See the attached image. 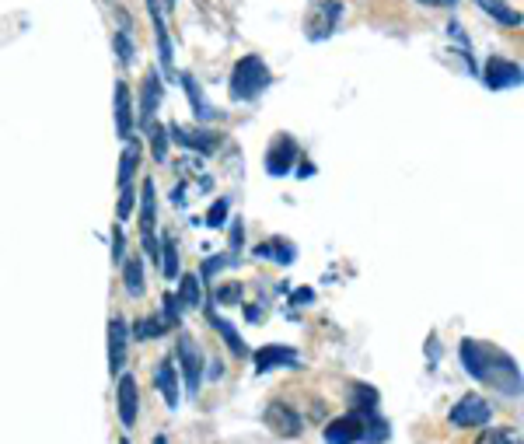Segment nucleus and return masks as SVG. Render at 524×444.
Listing matches in <instances>:
<instances>
[{"label": "nucleus", "instance_id": "6e6552de", "mask_svg": "<svg viewBox=\"0 0 524 444\" xmlns=\"http://www.w3.org/2000/svg\"><path fill=\"white\" fill-rule=\"evenodd\" d=\"M364 424H367V413L350 410L346 417L332 420V424L325 427V444H357V441H364Z\"/></svg>", "mask_w": 524, "mask_h": 444}, {"label": "nucleus", "instance_id": "f3484780", "mask_svg": "<svg viewBox=\"0 0 524 444\" xmlns=\"http://www.w3.org/2000/svg\"><path fill=\"white\" fill-rule=\"evenodd\" d=\"M154 385H158V392L165 396V403L179 406V375H175V364L172 361H158V368H154Z\"/></svg>", "mask_w": 524, "mask_h": 444}, {"label": "nucleus", "instance_id": "cd10ccee", "mask_svg": "<svg viewBox=\"0 0 524 444\" xmlns=\"http://www.w3.org/2000/svg\"><path fill=\"white\" fill-rule=\"evenodd\" d=\"M182 280V291H179V301L189 308H200L203 305V294H200V277H193V273H186Z\"/></svg>", "mask_w": 524, "mask_h": 444}, {"label": "nucleus", "instance_id": "6ab92c4d", "mask_svg": "<svg viewBox=\"0 0 524 444\" xmlns=\"http://www.w3.org/2000/svg\"><path fill=\"white\" fill-rule=\"evenodd\" d=\"M207 319H210V326H214L217 333H221V340L231 347V354H235V357H245V354H249V347H245V340H242V336H238V329L231 326L228 319H221V315H217L214 308H207Z\"/></svg>", "mask_w": 524, "mask_h": 444}, {"label": "nucleus", "instance_id": "5701e85b", "mask_svg": "<svg viewBox=\"0 0 524 444\" xmlns=\"http://www.w3.org/2000/svg\"><path fill=\"white\" fill-rule=\"evenodd\" d=\"M479 4V11H486V14H493V18L500 21V25H521V14L514 11L507 0H476Z\"/></svg>", "mask_w": 524, "mask_h": 444}, {"label": "nucleus", "instance_id": "bb28decb", "mask_svg": "<svg viewBox=\"0 0 524 444\" xmlns=\"http://www.w3.org/2000/svg\"><path fill=\"white\" fill-rule=\"evenodd\" d=\"M350 403L357 413H374V406H378V392H374L371 385H353Z\"/></svg>", "mask_w": 524, "mask_h": 444}, {"label": "nucleus", "instance_id": "72a5a7b5", "mask_svg": "<svg viewBox=\"0 0 524 444\" xmlns=\"http://www.w3.org/2000/svg\"><path fill=\"white\" fill-rule=\"evenodd\" d=\"M224 266H231V256H217V259H207V263H203V280H214V273H221Z\"/></svg>", "mask_w": 524, "mask_h": 444}, {"label": "nucleus", "instance_id": "c9c22d12", "mask_svg": "<svg viewBox=\"0 0 524 444\" xmlns=\"http://www.w3.org/2000/svg\"><path fill=\"white\" fill-rule=\"evenodd\" d=\"M308 301H315V291H308V287L290 294V305H308Z\"/></svg>", "mask_w": 524, "mask_h": 444}, {"label": "nucleus", "instance_id": "9d476101", "mask_svg": "<svg viewBox=\"0 0 524 444\" xmlns=\"http://www.w3.org/2000/svg\"><path fill=\"white\" fill-rule=\"evenodd\" d=\"M116 403H119V420H123V427L130 431V427H137V413H140V389H137V378L133 375H123L116 378Z\"/></svg>", "mask_w": 524, "mask_h": 444}, {"label": "nucleus", "instance_id": "a211bd4d", "mask_svg": "<svg viewBox=\"0 0 524 444\" xmlns=\"http://www.w3.org/2000/svg\"><path fill=\"white\" fill-rule=\"evenodd\" d=\"M147 11H151V21H154V35H158V53H161V67H165V74H172V42H168L165 14H161L158 0H147Z\"/></svg>", "mask_w": 524, "mask_h": 444}, {"label": "nucleus", "instance_id": "2eb2a0df", "mask_svg": "<svg viewBox=\"0 0 524 444\" xmlns=\"http://www.w3.org/2000/svg\"><path fill=\"white\" fill-rule=\"evenodd\" d=\"M161 95H165V84H161L158 74H147L144 84H140V123L151 126L154 123V112L161 105Z\"/></svg>", "mask_w": 524, "mask_h": 444}, {"label": "nucleus", "instance_id": "dca6fc26", "mask_svg": "<svg viewBox=\"0 0 524 444\" xmlns=\"http://www.w3.org/2000/svg\"><path fill=\"white\" fill-rule=\"evenodd\" d=\"M112 102H116V130L123 140L133 137V98H130V88H126V81H116V95H112Z\"/></svg>", "mask_w": 524, "mask_h": 444}, {"label": "nucleus", "instance_id": "ea45409f", "mask_svg": "<svg viewBox=\"0 0 524 444\" xmlns=\"http://www.w3.org/2000/svg\"><path fill=\"white\" fill-rule=\"evenodd\" d=\"M311 172H315V165H308V161H304V165H301V172H297V175H301V179H308Z\"/></svg>", "mask_w": 524, "mask_h": 444}, {"label": "nucleus", "instance_id": "423d86ee", "mask_svg": "<svg viewBox=\"0 0 524 444\" xmlns=\"http://www.w3.org/2000/svg\"><path fill=\"white\" fill-rule=\"evenodd\" d=\"M343 18V0H315V11L308 18V39H329Z\"/></svg>", "mask_w": 524, "mask_h": 444}, {"label": "nucleus", "instance_id": "b1692460", "mask_svg": "<svg viewBox=\"0 0 524 444\" xmlns=\"http://www.w3.org/2000/svg\"><path fill=\"white\" fill-rule=\"evenodd\" d=\"M182 84H186V95H189V102H193V116L200 119V123H207V119L214 116V109L207 105V98L200 95V88H196V81L189 74H182Z\"/></svg>", "mask_w": 524, "mask_h": 444}, {"label": "nucleus", "instance_id": "0eeeda50", "mask_svg": "<svg viewBox=\"0 0 524 444\" xmlns=\"http://www.w3.org/2000/svg\"><path fill=\"white\" fill-rule=\"evenodd\" d=\"M262 420H266L269 431L280 434V438H297V434L304 431L301 413H297L294 406H287V403H269L266 413H262Z\"/></svg>", "mask_w": 524, "mask_h": 444}, {"label": "nucleus", "instance_id": "79ce46f5", "mask_svg": "<svg viewBox=\"0 0 524 444\" xmlns=\"http://www.w3.org/2000/svg\"><path fill=\"white\" fill-rule=\"evenodd\" d=\"M119 444H130V441H119Z\"/></svg>", "mask_w": 524, "mask_h": 444}, {"label": "nucleus", "instance_id": "1a4fd4ad", "mask_svg": "<svg viewBox=\"0 0 524 444\" xmlns=\"http://www.w3.org/2000/svg\"><path fill=\"white\" fill-rule=\"evenodd\" d=\"M294 161H297L294 137H287V133L273 137V144H269V151H266V172L273 175V179H280V175H287L290 168H294Z\"/></svg>", "mask_w": 524, "mask_h": 444}, {"label": "nucleus", "instance_id": "9b49d317", "mask_svg": "<svg viewBox=\"0 0 524 444\" xmlns=\"http://www.w3.org/2000/svg\"><path fill=\"white\" fill-rule=\"evenodd\" d=\"M483 77H486V84H490L493 91L518 88V84H521V67H518V63H511V60H504V56H490V60H486Z\"/></svg>", "mask_w": 524, "mask_h": 444}, {"label": "nucleus", "instance_id": "4468645a", "mask_svg": "<svg viewBox=\"0 0 524 444\" xmlns=\"http://www.w3.org/2000/svg\"><path fill=\"white\" fill-rule=\"evenodd\" d=\"M297 361H301V354H297V350L269 343V347H259L256 371H259V375H266V371H273V368H297Z\"/></svg>", "mask_w": 524, "mask_h": 444}, {"label": "nucleus", "instance_id": "e433bc0d", "mask_svg": "<svg viewBox=\"0 0 524 444\" xmlns=\"http://www.w3.org/2000/svg\"><path fill=\"white\" fill-rule=\"evenodd\" d=\"M221 301H242V287L231 284V287H221V294H217Z\"/></svg>", "mask_w": 524, "mask_h": 444}, {"label": "nucleus", "instance_id": "2f4dec72", "mask_svg": "<svg viewBox=\"0 0 524 444\" xmlns=\"http://www.w3.org/2000/svg\"><path fill=\"white\" fill-rule=\"evenodd\" d=\"M116 56L123 63H133V42H130V32H116Z\"/></svg>", "mask_w": 524, "mask_h": 444}, {"label": "nucleus", "instance_id": "393cba45", "mask_svg": "<svg viewBox=\"0 0 524 444\" xmlns=\"http://www.w3.org/2000/svg\"><path fill=\"white\" fill-rule=\"evenodd\" d=\"M123 280H126V291H130L133 298H140V294H144V263H140L137 256L126 259V266H123Z\"/></svg>", "mask_w": 524, "mask_h": 444}, {"label": "nucleus", "instance_id": "473e14b6", "mask_svg": "<svg viewBox=\"0 0 524 444\" xmlns=\"http://www.w3.org/2000/svg\"><path fill=\"white\" fill-rule=\"evenodd\" d=\"M133 200H137V196H133V186H123L119 189V221H126V217H130V210H133Z\"/></svg>", "mask_w": 524, "mask_h": 444}, {"label": "nucleus", "instance_id": "c756f323", "mask_svg": "<svg viewBox=\"0 0 524 444\" xmlns=\"http://www.w3.org/2000/svg\"><path fill=\"white\" fill-rule=\"evenodd\" d=\"M147 130H151V154L158 161H165L168 158V130L165 126H158V123H151Z\"/></svg>", "mask_w": 524, "mask_h": 444}, {"label": "nucleus", "instance_id": "f8f14e48", "mask_svg": "<svg viewBox=\"0 0 524 444\" xmlns=\"http://www.w3.org/2000/svg\"><path fill=\"white\" fill-rule=\"evenodd\" d=\"M168 137H172L175 144L189 147V151H200V154H214L217 147H221V137L210 133V130H186V126H172Z\"/></svg>", "mask_w": 524, "mask_h": 444}, {"label": "nucleus", "instance_id": "f03ea898", "mask_svg": "<svg viewBox=\"0 0 524 444\" xmlns=\"http://www.w3.org/2000/svg\"><path fill=\"white\" fill-rule=\"evenodd\" d=\"M269 84H273V74H269V67L259 56H242L235 63V70H231V98L235 102H252Z\"/></svg>", "mask_w": 524, "mask_h": 444}, {"label": "nucleus", "instance_id": "a878e982", "mask_svg": "<svg viewBox=\"0 0 524 444\" xmlns=\"http://www.w3.org/2000/svg\"><path fill=\"white\" fill-rule=\"evenodd\" d=\"M168 329H172L168 319H140L133 326V340H154V336H165Z\"/></svg>", "mask_w": 524, "mask_h": 444}, {"label": "nucleus", "instance_id": "20e7f679", "mask_svg": "<svg viewBox=\"0 0 524 444\" xmlns=\"http://www.w3.org/2000/svg\"><path fill=\"white\" fill-rule=\"evenodd\" d=\"M490 417H493L490 403H486L483 396H476V392H469V396H462L455 406H451V413H448L451 427H483Z\"/></svg>", "mask_w": 524, "mask_h": 444}, {"label": "nucleus", "instance_id": "aec40b11", "mask_svg": "<svg viewBox=\"0 0 524 444\" xmlns=\"http://www.w3.org/2000/svg\"><path fill=\"white\" fill-rule=\"evenodd\" d=\"M256 256L259 259H273V263H280V266H290L294 263V245L283 242V238H269V242H262L256 249Z\"/></svg>", "mask_w": 524, "mask_h": 444}, {"label": "nucleus", "instance_id": "39448f33", "mask_svg": "<svg viewBox=\"0 0 524 444\" xmlns=\"http://www.w3.org/2000/svg\"><path fill=\"white\" fill-rule=\"evenodd\" d=\"M175 361H179L182 375H186L189 396H196V392H200V382H203V354L196 350L193 336H186V333L179 336V350H175Z\"/></svg>", "mask_w": 524, "mask_h": 444}, {"label": "nucleus", "instance_id": "412c9836", "mask_svg": "<svg viewBox=\"0 0 524 444\" xmlns=\"http://www.w3.org/2000/svg\"><path fill=\"white\" fill-rule=\"evenodd\" d=\"M137 165H140V144L137 140H126V151L119 158V189L123 186H133V175H137Z\"/></svg>", "mask_w": 524, "mask_h": 444}, {"label": "nucleus", "instance_id": "ddd939ff", "mask_svg": "<svg viewBox=\"0 0 524 444\" xmlns=\"http://www.w3.org/2000/svg\"><path fill=\"white\" fill-rule=\"evenodd\" d=\"M126 340H130V329H126V322L119 319H109V371L112 378H119V371H123L126 364Z\"/></svg>", "mask_w": 524, "mask_h": 444}, {"label": "nucleus", "instance_id": "f257e3e1", "mask_svg": "<svg viewBox=\"0 0 524 444\" xmlns=\"http://www.w3.org/2000/svg\"><path fill=\"white\" fill-rule=\"evenodd\" d=\"M462 364L476 382L493 385L497 392L504 396H521V371L514 364V357H507L504 350L497 347H486V343L476 340H465L462 343Z\"/></svg>", "mask_w": 524, "mask_h": 444}, {"label": "nucleus", "instance_id": "f704fd0d", "mask_svg": "<svg viewBox=\"0 0 524 444\" xmlns=\"http://www.w3.org/2000/svg\"><path fill=\"white\" fill-rule=\"evenodd\" d=\"M119 259H126V238L116 224V231H112V263H119Z\"/></svg>", "mask_w": 524, "mask_h": 444}, {"label": "nucleus", "instance_id": "7ed1b4c3", "mask_svg": "<svg viewBox=\"0 0 524 444\" xmlns=\"http://www.w3.org/2000/svg\"><path fill=\"white\" fill-rule=\"evenodd\" d=\"M154 228H158V210H154V182L147 179L144 189H140V238H144V252L158 263V235H154Z\"/></svg>", "mask_w": 524, "mask_h": 444}, {"label": "nucleus", "instance_id": "58836bf2", "mask_svg": "<svg viewBox=\"0 0 524 444\" xmlns=\"http://www.w3.org/2000/svg\"><path fill=\"white\" fill-rule=\"evenodd\" d=\"M423 7H451L455 0H420Z\"/></svg>", "mask_w": 524, "mask_h": 444}, {"label": "nucleus", "instance_id": "4c0bfd02", "mask_svg": "<svg viewBox=\"0 0 524 444\" xmlns=\"http://www.w3.org/2000/svg\"><path fill=\"white\" fill-rule=\"evenodd\" d=\"M245 319H249V322H262V308L259 305H249V308H245Z\"/></svg>", "mask_w": 524, "mask_h": 444}, {"label": "nucleus", "instance_id": "c85d7f7f", "mask_svg": "<svg viewBox=\"0 0 524 444\" xmlns=\"http://www.w3.org/2000/svg\"><path fill=\"white\" fill-rule=\"evenodd\" d=\"M476 444H521V434L518 431H507V427H493V431L479 434Z\"/></svg>", "mask_w": 524, "mask_h": 444}, {"label": "nucleus", "instance_id": "a19ab883", "mask_svg": "<svg viewBox=\"0 0 524 444\" xmlns=\"http://www.w3.org/2000/svg\"><path fill=\"white\" fill-rule=\"evenodd\" d=\"M154 444H168V441L165 438H154Z\"/></svg>", "mask_w": 524, "mask_h": 444}, {"label": "nucleus", "instance_id": "4be33fe9", "mask_svg": "<svg viewBox=\"0 0 524 444\" xmlns=\"http://www.w3.org/2000/svg\"><path fill=\"white\" fill-rule=\"evenodd\" d=\"M158 259H161V273H165L168 280L179 277V245H175V238H172V235L161 238V245H158Z\"/></svg>", "mask_w": 524, "mask_h": 444}, {"label": "nucleus", "instance_id": "7c9ffc66", "mask_svg": "<svg viewBox=\"0 0 524 444\" xmlns=\"http://www.w3.org/2000/svg\"><path fill=\"white\" fill-rule=\"evenodd\" d=\"M224 221H228V200H217L207 214V228H221Z\"/></svg>", "mask_w": 524, "mask_h": 444}]
</instances>
